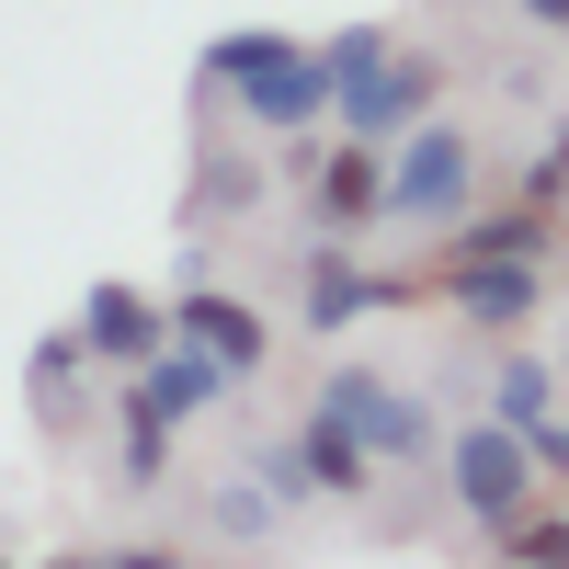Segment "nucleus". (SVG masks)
<instances>
[{
	"label": "nucleus",
	"instance_id": "f257e3e1",
	"mask_svg": "<svg viewBox=\"0 0 569 569\" xmlns=\"http://www.w3.org/2000/svg\"><path fill=\"white\" fill-rule=\"evenodd\" d=\"M206 91H240L251 137H308L330 126V69L297 34H217L206 46Z\"/></svg>",
	"mask_w": 569,
	"mask_h": 569
},
{
	"label": "nucleus",
	"instance_id": "f03ea898",
	"mask_svg": "<svg viewBox=\"0 0 569 569\" xmlns=\"http://www.w3.org/2000/svg\"><path fill=\"white\" fill-rule=\"evenodd\" d=\"M467 206H479V126L410 114L388 137V228H445Z\"/></svg>",
	"mask_w": 569,
	"mask_h": 569
},
{
	"label": "nucleus",
	"instance_id": "7ed1b4c3",
	"mask_svg": "<svg viewBox=\"0 0 569 569\" xmlns=\"http://www.w3.org/2000/svg\"><path fill=\"white\" fill-rule=\"evenodd\" d=\"M433 456H445V490H456V512L479 536H501L525 501H547V467H536V445L512 421H456V433H433Z\"/></svg>",
	"mask_w": 569,
	"mask_h": 569
},
{
	"label": "nucleus",
	"instance_id": "20e7f679",
	"mask_svg": "<svg viewBox=\"0 0 569 569\" xmlns=\"http://www.w3.org/2000/svg\"><path fill=\"white\" fill-rule=\"evenodd\" d=\"M319 410L353 421L365 456H433V410H421L399 376H376V365H330V376H319Z\"/></svg>",
	"mask_w": 569,
	"mask_h": 569
},
{
	"label": "nucleus",
	"instance_id": "39448f33",
	"mask_svg": "<svg viewBox=\"0 0 569 569\" xmlns=\"http://www.w3.org/2000/svg\"><path fill=\"white\" fill-rule=\"evenodd\" d=\"M228 388H240V376H228L206 342H182V330H171V342H160L149 365H126V399H114V410H137V421H171V433H182V421L228 410Z\"/></svg>",
	"mask_w": 569,
	"mask_h": 569
},
{
	"label": "nucleus",
	"instance_id": "423d86ee",
	"mask_svg": "<svg viewBox=\"0 0 569 569\" xmlns=\"http://www.w3.org/2000/svg\"><path fill=\"white\" fill-rule=\"evenodd\" d=\"M433 297L467 319V330H525L547 308V262H512V251H445Z\"/></svg>",
	"mask_w": 569,
	"mask_h": 569
},
{
	"label": "nucleus",
	"instance_id": "0eeeda50",
	"mask_svg": "<svg viewBox=\"0 0 569 569\" xmlns=\"http://www.w3.org/2000/svg\"><path fill=\"white\" fill-rule=\"evenodd\" d=\"M330 114H342V137H365V149H388V137L410 114H433V58H410V46H388L376 69H353L342 91H330Z\"/></svg>",
	"mask_w": 569,
	"mask_h": 569
},
{
	"label": "nucleus",
	"instance_id": "6e6552de",
	"mask_svg": "<svg viewBox=\"0 0 569 569\" xmlns=\"http://www.w3.org/2000/svg\"><path fill=\"white\" fill-rule=\"evenodd\" d=\"M308 228H319V240H365V228H388V149H365V137L319 149V171H308Z\"/></svg>",
	"mask_w": 569,
	"mask_h": 569
},
{
	"label": "nucleus",
	"instance_id": "1a4fd4ad",
	"mask_svg": "<svg viewBox=\"0 0 569 569\" xmlns=\"http://www.w3.org/2000/svg\"><path fill=\"white\" fill-rule=\"evenodd\" d=\"M171 330H182V342H206L240 388L273 365V319H262L251 297H228V284H182V297H171Z\"/></svg>",
	"mask_w": 569,
	"mask_h": 569
},
{
	"label": "nucleus",
	"instance_id": "9d476101",
	"mask_svg": "<svg viewBox=\"0 0 569 569\" xmlns=\"http://www.w3.org/2000/svg\"><path fill=\"white\" fill-rule=\"evenodd\" d=\"M399 297H410V284L365 273V262H353V240H319V251H308V273H297V319H308V330H330V342H342L353 319L399 308Z\"/></svg>",
	"mask_w": 569,
	"mask_h": 569
},
{
	"label": "nucleus",
	"instance_id": "9b49d317",
	"mask_svg": "<svg viewBox=\"0 0 569 569\" xmlns=\"http://www.w3.org/2000/svg\"><path fill=\"white\" fill-rule=\"evenodd\" d=\"M69 330H80V353H91V365H149V353L171 342V308H160V297H137V284H91Z\"/></svg>",
	"mask_w": 569,
	"mask_h": 569
},
{
	"label": "nucleus",
	"instance_id": "f8f14e48",
	"mask_svg": "<svg viewBox=\"0 0 569 569\" xmlns=\"http://www.w3.org/2000/svg\"><path fill=\"white\" fill-rule=\"evenodd\" d=\"M297 467H308L319 501H365V490H376V456L353 445V421H330L319 399H308V421H297Z\"/></svg>",
	"mask_w": 569,
	"mask_h": 569
},
{
	"label": "nucleus",
	"instance_id": "ddd939ff",
	"mask_svg": "<svg viewBox=\"0 0 569 569\" xmlns=\"http://www.w3.org/2000/svg\"><path fill=\"white\" fill-rule=\"evenodd\" d=\"M490 421H512V433H547V421H558V365L547 353H525V342H512L501 365H490Z\"/></svg>",
	"mask_w": 569,
	"mask_h": 569
},
{
	"label": "nucleus",
	"instance_id": "4468645a",
	"mask_svg": "<svg viewBox=\"0 0 569 569\" xmlns=\"http://www.w3.org/2000/svg\"><path fill=\"white\" fill-rule=\"evenodd\" d=\"M445 251H512V262H547V251H558V217L525 194V206H490V217H467Z\"/></svg>",
	"mask_w": 569,
	"mask_h": 569
},
{
	"label": "nucleus",
	"instance_id": "2eb2a0df",
	"mask_svg": "<svg viewBox=\"0 0 569 569\" xmlns=\"http://www.w3.org/2000/svg\"><path fill=\"white\" fill-rule=\"evenodd\" d=\"M206 525H217L228 547H262V536L284 525V501H273L262 479H217V490H206Z\"/></svg>",
	"mask_w": 569,
	"mask_h": 569
},
{
	"label": "nucleus",
	"instance_id": "dca6fc26",
	"mask_svg": "<svg viewBox=\"0 0 569 569\" xmlns=\"http://www.w3.org/2000/svg\"><path fill=\"white\" fill-rule=\"evenodd\" d=\"M114 479H126L137 501H149V490L171 479V421H137V410H126V445H114Z\"/></svg>",
	"mask_w": 569,
	"mask_h": 569
},
{
	"label": "nucleus",
	"instance_id": "f3484780",
	"mask_svg": "<svg viewBox=\"0 0 569 569\" xmlns=\"http://www.w3.org/2000/svg\"><path fill=\"white\" fill-rule=\"evenodd\" d=\"M501 547H512V558H569V512L525 501V512H512V525H501Z\"/></svg>",
	"mask_w": 569,
	"mask_h": 569
},
{
	"label": "nucleus",
	"instance_id": "a211bd4d",
	"mask_svg": "<svg viewBox=\"0 0 569 569\" xmlns=\"http://www.w3.org/2000/svg\"><path fill=\"white\" fill-rule=\"evenodd\" d=\"M388 46H399L388 23H353V34H330V46H319V69H330V91H342L353 69H376V58H388Z\"/></svg>",
	"mask_w": 569,
	"mask_h": 569
},
{
	"label": "nucleus",
	"instance_id": "6ab92c4d",
	"mask_svg": "<svg viewBox=\"0 0 569 569\" xmlns=\"http://www.w3.org/2000/svg\"><path fill=\"white\" fill-rule=\"evenodd\" d=\"M512 12H525L536 34H569V0H512Z\"/></svg>",
	"mask_w": 569,
	"mask_h": 569
}]
</instances>
